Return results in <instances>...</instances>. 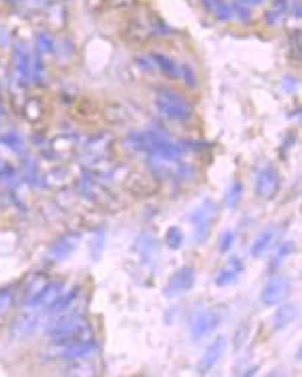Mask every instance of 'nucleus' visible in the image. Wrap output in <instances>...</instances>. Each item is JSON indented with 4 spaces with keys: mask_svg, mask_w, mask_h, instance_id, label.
<instances>
[{
    "mask_svg": "<svg viewBox=\"0 0 302 377\" xmlns=\"http://www.w3.org/2000/svg\"><path fill=\"white\" fill-rule=\"evenodd\" d=\"M0 105H2V91H0Z\"/></svg>",
    "mask_w": 302,
    "mask_h": 377,
    "instance_id": "09e8293b",
    "label": "nucleus"
},
{
    "mask_svg": "<svg viewBox=\"0 0 302 377\" xmlns=\"http://www.w3.org/2000/svg\"><path fill=\"white\" fill-rule=\"evenodd\" d=\"M123 188L135 198H150L159 192V180L150 172H133L129 169L123 178Z\"/></svg>",
    "mask_w": 302,
    "mask_h": 377,
    "instance_id": "6e6552de",
    "label": "nucleus"
},
{
    "mask_svg": "<svg viewBox=\"0 0 302 377\" xmlns=\"http://www.w3.org/2000/svg\"><path fill=\"white\" fill-rule=\"evenodd\" d=\"M193 282H195V268L193 266H181L178 268L171 279L165 282L164 287V297L165 299H179L186 293H190L193 289Z\"/></svg>",
    "mask_w": 302,
    "mask_h": 377,
    "instance_id": "f8f14e48",
    "label": "nucleus"
},
{
    "mask_svg": "<svg viewBox=\"0 0 302 377\" xmlns=\"http://www.w3.org/2000/svg\"><path fill=\"white\" fill-rule=\"evenodd\" d=\"M125 148L133 154L150 155H169V157H181L183 148L167 140L164 133L155 129H143V131H131L123 140Z\"/></svg>",
    "mask_w": 302,
    "mask_h": 377,
    "instance_id": "f03ea898",
    "label": "nucleus"
},
{
    "mask_svg": "<svg viewBox=\"0 0 302 377\" xmlns=\"http://www.w3.org/2000/svg\"><path fill=\"white\" fill-rule=\"evenodd\" d=\"M47 282H49V277H47V275H32V277L27 280V285L23 287L20 297H18V303H20L23 307H28V305L41 294V291L44 289Z\"/></svg>",
    "mask_w": 302,
    "mask_h": 377,
    "instance_id": "a878e982",
    "label": "nucleus"
},
{
    "mask_svg": "<svg viewBox=\"0 0 302 377\" xmlns=\"http://www.w3.org/2000/svg\"><path fill=\"white\" fill-rule=\"evenodd\" d=\"M147 14H150V11L129 18V23H127V27L123 30V37L127 41L135 42V44H145L150 39H153L150 27V16Z\"/></svg>",
    "mask_w": 302,
    "mask_h": 377,
    "instance_id": "f3484780",
    "label": "nucleus"
},
{
    "mask_svg": "<svg viewBox=\"0 0 302 377\" xmlns=\"http://www.w3.org/2000/svg\"><path fill=\"white\" fill-rule=\"evenodd\" d=\"M75 184V174H73V169L69 166H65V164H59L55 168H51L49 172H44L42 174V186L44 188H49V190H59V192H63V190H67Z\"/></svg>",
    "mask_w": 302,
    "mask_h": 377,
    "instance_id": "a211bd4d",
    "label": "nucleus"
},
{
    "mask_svg": "<svg viewBox=\"0 0 302 377\" xmlns=\"http://www.w3.org/2000/svg\"><path fill=\"white\" fill-rule=\"evenodd\" d=\"M290 0H274L270 11L266 13V25H278V23H284L286 20V14H289Z\"/></svg>",
    "mask_w": 302,
    "mask_h": 377,
    "instance_id": "473e14b6",
    "label": "nucleus"
},
{
    "mask_svg": "<svg viewBox=\"0 0 302 377\" xmlns=\"http://www.w3.org/2000/svg\"><path fill=\"white\" fill-rule=\"evenodd\" d=\"M79 246V234L69 232V234H63L61 238H56L55 242L49 246L47 251V261L49 263H61L65 258H69L71 252Z\"/></svg>",
    "mask_w": 302,
    "mask_h": 377,
    "instance_id": "412c9836",
    "label": "nucleus"
},
{
    "mask_svg": "<svg viewBox=\"0 0 302 377\" xmlns=\"http://www.w3.org/2000/svg\"><path fill=\"white\" fill-rule=\"evenodd\" d=\"M30 65H32V55L23 44H14L13 56H11V71L16 87L25 89L30 83Z\"/></svg>",
    "mask_w": 302,
    "mask_h": 377,
    "instance_id": "4468645a",
    "label": "nucleus"
},
{
    "mask_svg": "<svg viewBox=\"0 0 302 377\" xmlns=\"http://www.w3.org/2000/svg\"><path fill=\"white\" fill-rule=\"evenodd\" d=\"M280 237V226L278 224H270L262 230L258 237L254 238L252 246H250V254L252 258H262L264 254H268V251L274 246V242Z\"/></svg>",
    "mask_w": 302,
    "mask_h": 377,
    "instance_id": "5701e85b",
    "label": "nucleus"
},
{
    "mask_svg": "<svg viewBox=\"0 0 302 377\" xmlns=\"http://www.w3.org/2000/svg\"><path fill=\"white\" fill-rule=\"evenodd\" d=\"M220 313L214 309H204L200 313H195L190 319V337L192 341H204L206 337H210L218 327H220Z\"/></svg>",
    "mask_w": 302,
    "mask_h": 377,
    "instance_id": "9b49d317",
    "label": "nucleus"
},
{
    "mask_svg": "<svg viewBox=\"0 0 302 377\" xmlns=\"http://www.w3.org/2000/svg\"><path fill=\"white\" fill-rule=\"evenodd\" d=\"M200 4L218 23H230V20H234L232 4H228L226 0H200Z\"/></svg>",
    "mask_w": 302,
    "mask_h": 377,
    "instance_id": "bb28decb",
    "label": "nucleus"
},
{
    "mask_svg": "<svg viewBox=\"0 0 302 377\" xmlns=\"http://www.w3.org/2000/svg\"><path fill=\"white\" fill-rule=\"evenodd\" d=\"M234 242H236V232L234 230H224L220 234V242H218V251L222 254H226V252L232 251Z\"/></svg>",
    "mask_w": 302,
    "mask_h": 377,
    "instance_id": "a19ab883",
    "label": "nucleus"
},
{
    "mask_svg": "<svg viewBox=\"0 0 302 377\" xmlns=\"http://www.w3.org/2000/svg\"><path fill=\"white\" fill-rule=\"evenodd\" d=\"M179 79H183V83L188 85V87H195V81H198V77H195V71H193L192 65H179Z\"/></svg>",
    "mask_w": 302,
    "mask_h": 377,
    "instance_id": "37998d69",
    "label": "nucleus"
},
{
    "mask_svg": "<svg viewBox=\"0 0 302 377\" xmlns=\"http://www.w3.org/2000/svg\"><path fill=\"white\" fill-rule=\"evenodd\" d=\"M55 47L56 39L53 32H49V30L37 32V37H35V51H37L39 55H55Z\"/></svg>",
    "mask_w": 302,
    "mask_h": 377,
    "instance_id": "2f4dec72",
    "label": "nucleus"
},
{
    "mask_svg": "<svg viewBox=\"0 0 302 377\" xmlns=\"http://www.w3.org/2000/svg\"><path fill=\"white\" fill-rule=\"evenodd\" d=\"M93 369L95 367L91 365V357L75 359V361H69V365L65 367V376H91V373H95Z\"/></svg>",
    "mask_w": 302,
    "mask_h": 377,
    "instance_id": "f704fd0d",
    "label": "nucleus"
},
{
    "mask_svg": "<svg viewBox=\"0 0 302 377\" xmlns=\"http://www.w3.org/2000/svg\"><path fill=\"white\" fill-rule=\"evenodd\" d=\"M294 251V242L292 240H284L272 254V261H270V268H278L280 265H284V261L289 258L290 254Z\"/></svg>",
    "mask_w": 302,
    "mask_h": 377,
    "instance_id": "c9c22d12",
    "label": "nucleus"
},
{
    "mask_svg": "<svg viewBox=\"0 0 302 377\" xmlns=\"http://www.w3.org/2000/svg\"><path fill=\"white\" fill-rule=\"evenodd\" d=\"M151 63H153V67L155 71H159L164 77L167 79H179V65L174 61V59H169V56H165L164 53H151L150 55Z\"/></svg>",
    "mask_w": 302,
    "mask_h": 377,
    "instance_id": "c756f323",
    "label": "nucleus"
},
{
    "mask_svg": "<svg viewBox=\"0 0 302 377\" xmlns=\"http://www.w3.org/2000/svg\"><path fill=\"white\" fill-rule=\"evenodd\" d=\"M30 13L41 16L39 23L49 32H63L69 25V13H67L65 2H53V4H47L41 11H30Z\"/></svg>",
    "mask_w": 302,
    "mask_h": 377,
    "instance_id": "9d476101",
    "label": "nucleus"
},
{
    "mask_svg": "<svg viewBox=\"0 0 302 377\" xmlns=\"http://www.w3.org/2000/svg\"><path fill=\"white\" fill-rule=\"evenodd\" d=\"M53 319L47 323L44 333L51 341H89L93 337V327L85 313L69 309L61 315H51Z\"/></svg>",
    "mask_w": 302,
    "mask_h": 377,
    "instance_id": "f257e3e1",
    "label": "nucleus"
},
{
    "mask_svg": "<svg viewBox=\"0 0 302 377\" xmlns=\"http://www.w3.org/2000/svg\"><path fill=\"white\" fill-rule=\"evenodd\" d=\"M73 186L77 188V192H79L81 198L89 200V202L95 204V206L111 208V206L117 204V200H115L113 192L107 188V184L99 182L87 169H81V174L75 178V184H73Z\"/></svg>",
    "mask_w": 302,
    "mask_h": 377,
    "instance_id": "39448f33",
    "label": "nucleus"
},
{
    "mask_svg": "<svg viewBox=\"0 0 302 377\" xmlns=\"http://www.w3.org/2000/svg\"><path fill=\"white\" fill-rule=\"evenodd\" d=\"M218 212H220L218 204L212 198H206L198 206H193L192 212L188 214V222L192 224L195 244H204L206 242L210 232H212V226L218 218Z\"/></svg>",
    "mask_w": 302,
    "mask_h": 377,
    "instance_id": "423d86ee",
    "label": "nucleus"
},
{
    "mask_svg": "<svg viewBox=\"0 0 302 377\" xmlns=\"http://www.w3.org/2000/svg\"><path fill=\"white\" fill-rule=\"evenodd\" d=\"M39 325V311L27 309L16 313L8 323V339L11 341H25Z\"/></svg>",
    "mask_w": 302,
    "mask_h": 377,
    "instance_id": "ddd939ff",
    "label": "nucleus"
},
{
    "mask_svg": "<svg viewBox=\"0 0 302 377\" xmlns=\"http://www.w3.org/2000/svg\"><path fill=\"white\" fill-rule=\"evenodd\" d=\"M14 297H16L14 287H2L0 289V325L6 321V317H8V313L14 305Z\"/></svg>",
    "mask_w": 302,
    "mask_h": 377,
    "instance_id": "72a5a7b5",
    "label": "nucleus"
},
{
    "mask_svg": "<svg viewBox=\"0 0 302 377\" xmlns=\"http://www.w3.org/2000/svg\"><path fill=\"white\" fill-rule=\"evenodd\" d=\"M290 293V279L286 275H276L264 285L260 293V303L264 307H274L282 303Z\"/></svg>",
    "mask_w": 302,
    "mask_h": 377,
    "instance_id": "2eb2a0df",
    "label": "nucleus"
},
{
    "mask_svg": "<svg viewBox=\"0 0 302 377\" xmlns=\"http://www.w3.org/2000/svg\"><path fill=\"white\" fill-rule=\"evenodd\" d=\"M0 145L6 148V150H11L14 154H20V152H23V140H20V136H18L16 131L2 133V136H0Z\"/></svg>",
    "mask_w": 302,
    "mask_h": 377,
    "instance_id": "58836bf2",
    "label": "nucleus"
},
{
    "mask_svg": "<svg viewBox=\"0 0 302 377\" xmlns=\"http://www.w3.org/2000/svg\"><path fill=\"white\" fill-rule=\"evenodd\" d=\"M79 291H81V287L63 289V293L59 294V299L53 303V307L49 309V315H61V313L69 311L73 307V303H75V299L79 297Z\"/></svg>",
    "mask_w": 302,
    "mask_h": 377,
    "instance_id": "7c9ffc66",
    "label": "nucleus"
},
{
    "mask_svg": "<svg viewBox=\"0 0 302 377\" xmlns=\"http://www.w3.org/2000/svg\"><path fill=\"white\" fill-rule=\"evenodd\" d=\"M115 136L111 131H97L89 140L81 143L83 157L87 155H113Z\"/></svg>",
    "mask_w": 302,
    "mask_h": 377,
    "instance_id": "aec40b11",
    "label": "nucleus"
},
{
    "mask_svg": "<svg viewBox=\"0 0 302 377\" xmlns=\"http://www.w3.org/2000/svg\"><path fill=\"white\" fill-rule=\"evenodd\" d=\"M139 0H105V8L107 11H115V13H127L131 8H135Z\"/></svg>",
    "mask_w": 302,
    "mask_h": 377,
    "instance_id": "ea45409f",
    "label": "nucleus"
},
{
    "mask_svg": "<svg viewBox=\"0 0 302 377\" xmlns=\"http://www.w3.org/2000/svg\"><path fill=\"white\" fill-rule=\"evenodd\" d=\"M236 2L244 4V6H248V8H256V6L264 4V0H236Z\"/></svg>",
    "mask_w": 302,
    "mask_h": 377,
    "instance_id": "a18cd8bd",
    "label": "nucleus"
},
{
    "mask_svg": "<svg viewBox=\"0 0 302 377\" xmlns=\"http://www.w3.org/2000/svg\"><path fill=\"white\" fill-rule=\"evenodd\" d=\"M232 14L234 18H238V20L244 23V25H248V23L252 20V8H248V6L240 4V2H234L232 4Z\"/></svg>",
    "mask_w": 302,
    "mask_h": 377,
    "instance_id": "79ce46f5",
    "label": "nucleus"
},
{
    "mask_svg": "<svg viewBox=\"0 0 302 377\" xmlns=\"http://www.w3.org/2000/svg\"><path fill=\"white\" fill-rule=\"evenodd\" d=\"M51 353L55 357L75 361V359H85V357H95L97 343L95 339L89 341H53Z\"/></svg>",
    "mask_w": 302,
    "mask_h": 377,
    "instance_id": "1a4fd4ad",
    "label": "nucleus"
},
{
    "mask_svg": "<svg viewBox=\"0 0 302 377\" xmlns=\"http://www.w3.org/2000/svg\"><path fill=\"white\" fill-rule=\"evenodd\" d=\"M242 270H244V263H242V258L240 256H230L228 261H226V265L222 266L220 270L216 273V287H228V285H232L238 280V277L242 275Z\"/></svg>",
    "mask_w": 302,
    "mask_h": 377,
    "instance_id": "b1692460",
    "label": "nucleus"
},
{
    "mask_svg": "<svg viewBox=\"0 0 302 377\" xmlns=\"http://www.w3.org/2000/svg\"><path fill=\"white\" fill-rule=\"evenodd\" d=\"M153 105H155L157 113L169 121H188L193 115L192 101L167 87H159L155 91Z\"/></svg>",
    "mask_w": 302,
    "mask_h": 377,
    "instance_id": "20e7f679",
    "label": "nucleus"
},
{
    "mask_svg": "<svg viewBox=\"0 0 302 377\" xmlns=\"http://www.w3.org/2000/svg\"><path fill=\"white\" fill-rule=\"evenodd\" d=\"M4 77H8V67H6V65H4V61L0 59V81H2Z\"/></svg>",
    "mask_w": 302,
    "mask_h": 377,
    "instance_id": "49530a36",
    "label": "nucleus"
},
{
    "mask_svg": "<svg viewBox=\"0 0 302 377\" xmlns=\"http://www.w3.org/2000/svg\"><path fill=\"white\" fill-rule=\"evenodd\" d=\"M47 115V105L41 97H25L23 101V117L27 119L28 124L37 126L41 124Z\"/></svg>",
    "mask_w": 302,
    "mask_h": 377,
    "instance_id": "cd10ccee",
    "label": "nucleus"
},
{
    "mask_svg": "<svg viewBox=\"0 0 302 377\" xmlns=\"http://www.w3.org/2000/svg\"><path fill=\"white\" fill-rule=\"evenodd\" d=\"M240 200H242V182H240V180H234V182L228 186V190H226L224 202H226L228 208L234 210L240 204Z\"/></svg>",
    "mask_w": 302,
    "mask_h": 377,
    "instance_id": "e433bc0d",
    "label": "nucleus"
},
{
    "mask_svg": "<svg viewBox=\"0 0 302 377\" xmlns=\"http://www.w3.org/2000/svg\"><path fill=\"white\" fill-rule=\"evenodd\" d=\"M63 289H65V282H63V280L49 279V282L44 285L41 294H39L27 309H32V311H49V309L53 307V303L59 299V294L63 293Z\"/></svg>",
    "mask_w": 302,
    "mask_h": 377,
    "instance_id": "4be33fe9",
    "label": "nucleus"
},
{
    "mask_svg": "<svg viewBox=\"0 0 302 377\" xmlns=\"http://www.w3.org/2000/svg\"><path fill=\"white\" fill-rule=\"evenodd\" d=\"M157 240L151 237L150 232H143V234H139L138 240H135V244H133V251L138 252L139 261H141V265H147L153 261V256L157 254V244H155Z\"/></svg>",
    "mask_w": 302,
    "mask_h": 377,
    "instance_id": "c85d7f7f",
    "label": "nucleus"
},
{
    "mask_svg": "<svg viewBox=\"0 0 302 377\" xmlns=\"http://www.w3.org/2000/svg\"><path fill=\"white\" fill-rule=\"evenodd\" d=\"M4 2H8V4H25V0H4Z\"/></svg>",
    "mask_w": 302,
    "mask_h": 377,
    "instance_id": "de8ad7c7",
    "label": "nucleus"
},
{
    "mask_svg": "<svg viewBox=\"0 0 302 377\" xmlns=\"http://www.w3.org/2000/svg\"><path fill=\"white\" fill-rule=\"evenodd\" d=\"M226 349H228V339L224 335L216 337V339L207 345L206 351H204L200 364H198V373L204 376L210 369H214V367L222 361V357L226 355Z\"/></svg>",
    "mask_w": 302,
    "mask_h": 377,
    "instance_id": "6ab92c4d",
    "label": "nucleus"
},
{
    "mask_svg": "<svg viewBox=\"0 0 302 377\" xmlns=\"http://www.w3.org/2000/svg\"><path fill=\"white\" fill-rule=\"evenodd\" d=\"M79 152H81V141L75 133H59L53 140H49L42 154L51 162L65 164V162H71Z\"/></svg>",
    "mask_w": 302,
    "mask_h": 377,
    "instance_id": "0eeeda50",
    "label": "nucleus"
},
{
    "mask_svg": "<svg viewBox=\"0 0 302 377\" xmlns=\"http://www.w3.org/2000/svg\"><path fill=\"white\" fill-rule=\"evenodd\" d=\"M280 174L272 166H266L256 174V182H254V192L260 200H272L280 192Z\"/></svg>",
    "mask_w": 302,
    "mask_h": 377,
    "instance_id": "dca6fc26",
    "label": "nucleus"
},
{
    "mask_svg": "<svg viewBox=\"0 0 302 377\" xmlns=\"http://www.w3.org/2000/svg\"><path fill=\"white\" fill-rule=\"evenodd\" d=\"M87 6L93 11V13H99L105 8V0H87Z\"/></svg>",
    "mask_w": 302,
    "mask_h": 377,
    "instance_id": "c03bdc74",
    "label": "nucleus"
},
{
    "mask_svg": "<svg viewBox=\"0 0 302 377\" xmlns=\"http://www.w3.org/2000/svg\"><path fill=\"white\" fill-rule=\"evenodd\" d=\"M183 242H186V234H183V230L179 228V226H171V228H167V232H165V244L171 249V251H178L183 246Z\"/></svg>",
    "mask_w": 302,
    "mask_h": 377,
    "instance_id": "4c0bfd02",
    "label": "nucleus"
},
{
    "mask_svg": "<svg viewBox=\"0 0 302 377\" xmlns=\"http://www.w3.org/2000/svg\"><path fill=\"white\" fill-rule=\"evenodd\" d=\"M296 319H298V307L294 303H284V305H280V307L276 309L274 315H272V329L274 331H284Z\"/></svg>",
    "mask_w": 302,
    "mask_h": 377,
    "instance_id": "393cba45",
    "label": "nucleus"
},
{
    "mask_svg": "<svg viewBox=\"0 0 302 377\" xmlns=\"http://www.w3.org/2000/svg\"><path fill=\"white\" fill-rule=\"evenodd\" d=\"M147 169L159 182L186 184L195 176V168L192 164L181 162V157H169V155H150Z\"/></svg>",
    "mask_w": 302,
    "mask_h": 377,
    "instance_id": "7ed1b4c3",
    "label": "nucleus"
}]
</instances>
